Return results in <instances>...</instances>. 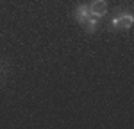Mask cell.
<instances>
[{
  "mask_svg": "<svg viewBox=\"0 0 134 129\" xmlns=\"http://www.w3.org/2000/svg\"><path fill=\"white\" fill-rule=\"evenodd\" d=\"M97 23H98V22H97V18H95V16H91V18L86 22L82 27H84L88 32H95V31H97Z\"/></svg>",
  "mask_w": 134,
  "mask_h": 129,
  "instance_id": "4",
  "label": "cell"
},
{
  "mask_svg": "<svg viewBox=\"0 0 134 129\" xmlns=\"http://www.w3.org/2000/svg\"><path fill=\"white\" fill-rule=\"evenodd\" d=\"M88 9L91 13V16L100 18V16H104V14L107 13V2H105V0H93L91 4L88 6Z\"/></svg>",
  "mask_w": 134,
  "mask_h": 129,
  "instance_id": "2",
  "label": "cell"
},
{
  "mask_svg": "<svg viewBox=\"0 0 134 129\" xmlns=\"http://www.w3.org/2000/svg\"><path fill=\"white\" fill-rule=\"evenodd\" d=\"M111 23H113V29H120V31H122V29H129V27L132 25L134 18H132L131 13H122V14H118Z\"/></svg>",
  "mask_w": 134,
  "mask_h": 129,
  "instance_id": "1",
  "label": "cell"
},
{
  "mask_svg": "<svg viewBox=\"0 0 134 129\" xmlns=\"http://www.w3.org/2000/svg\"><path fill=\"white\" fill-rule=\"evenodd\" d=\"M73 16H75V20L79 22L81 25H84L86 22L91 18V13L88 9V4H81V6H77L75 7V13H73Z\"/></svg>",
  "mask_w": 134,
  "mask_h": 129,
  "instance_id": "3",
  "label": "cell"
}]
</instances>
